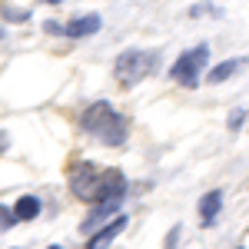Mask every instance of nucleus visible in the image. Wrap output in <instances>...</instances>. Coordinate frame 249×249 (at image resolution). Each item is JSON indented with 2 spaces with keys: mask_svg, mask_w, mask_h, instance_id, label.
<instances>
[{
  "mask_svg": "<svg viewBox=\"0 0 249 249\" xmlns=\"http://www.w3.org/2000/svg\"><path fill=\"white\" fill-rule=\"evenodd\" d=\"M246 67V60L236 57V60H223V63H216V67H210L206 70V83H226V80H232L239 70Z\"/></svg>",
  "mask_w": 249,
  "mask_h": 249,
  "instance_id": "nucleus-10",
  "label": "nucleus"
},
{
  "mask_svg": "<svg viewBox=\"0 0 249 249\" xmlns=\"http://www.w3.org/2000/svg\"><path fill=\"white\" fill-rule=\"evenodd\" d=\"M17 223V216H14V206H0V232H7L10 226Z\"/></svg>",
  "mask_w": 249,
  "mask_h": 249,
  "instance_id": "nucleus-11",
  "label": "nucleus"
},
{
  "mask_svg": "<svg viewBox=\"0 0 249 249\" xmlns=\"http://www.w3.org/2000/svg\"><path fill=\"white\" fill-rule=\"evenodd\" d=\"M96 183H100V166H93V163H80L70 170V193L83 203L96 199Z\"/></svg>",
  "mask_w": 249,
  "mask_h": 249,
  "instance_id": "nucleus-4",
  "label": "nucleus"
},
{
  "mask_svg": "<svg viewBox=\"0 0 249 249\" xmlns=\"http://www.w3.org/2000/svg\"><path fill=\"white\" fill-rule=\"evenodd\" d=\"M120 203H123V199H110V203H90V213H87V219L80 223V232H83V236H90V232H96L100 226H107L113 216H120Z\"/></svg>",
  "mask_w": 249,
  "mask_h": 249,
  "instance_id": "nucleus-7",
  "label": "nucleus"
},
{
  "mask_svg": "<svg viewBox=\"0 0 249 249\" xmlns=\"http://www.w3.org/2000/svg\"><path fill=\"white\" fill-rule=\"evenodd\" d=\"M223 203H226L223 190H210V193H203V196H199V203H196V213H199L203 226H213V223L219 219V213H223Z\"/></svg>",
  "mask_w": 249,
  "mask_h": 249,
  "instance_id": "nucleus-8",
  "label": "nucleus"
},
{
  "mask_svg": "<svg viewBox=\"0 0 249 249\" xmlns=\"http://www.w3.org/2000/svg\"><path fill=\"white\" fill-rule=\"evenodd\" d=\"M126 223H130V216L126 213H120V216H113L107 226H100L96 232H90V239L83 243V249H110L120 239V232L126 230Z\"/></svg>",
  "mask_w": 249,
  "mask_h": 249,
  "instance_id": "nucleus-5",
  "label": "nucleus"
},
{
  "mask_svg": "<svg viewBox=\"0 0 249 249\" xmlns=\"http://www.w3.org/2000/svg\"><path fill=\"white\" fill-rule=\"evenodd\" d=\"M0 146H3V140H0Z\"/></svg>",
  "mask_w": 249,
  "mask_h": 249,
  "instance_id": "nucleus-16",
  "label": "nucleus"
},
{
  "mask_svg": "<svg viewBox=\"0 0 249 249\" xmlns=\"http://www.w3.org/2000/svg\"><path fill=\"white\" fill-rule=\"evenodd\" d=\"M100 27H103V17L100 14H77V17L63 20V34L60 37L87 40V37H93V34H100Z\"/></svg>",
  "mask_w": 249,
  "mask_h": 249,
  "instance_id": "nucleus-6",
  "label": "nucleus"
},
{
  "mask_svg": "<svg viewBox=\"0 0 249 249\" xmlns=\"http://www.w3.org/2000/svg\"><path fill=\"white\" fill-rule=\"evenodd\" d=\"M80 130L87 136H93L96 143H103V146H123L126 143V133H130L126 120L116 113V107L110 100L87 103L83 113H80Z\"/></svg>",
  "mask_w": 249,
  "mask_h": 249,
  "instance_id": "nucleus-1",
  "label": "nucleus"
},
{
  "mask_svg": "<svg viewBox=\"0 0 249 249\" xmlns=\"http://www.w3.org/2000/svg\"><path fill=\"white\" fill-rule=\"evenodd\" d=\"M43 249H63V246H60V243H50V246H43Z\"/></svg>",
  "mask_w": 249,
  "mask_h": 249,
  "instance_id": "nucleus-14",
  "label": "nucleus"
},
{
  "mask_svg": "<svg viewBox=\"0 0 249 249\" xmlns=\"http://www.w3.org/2000/svg\"><path fill=\"white\" fill-rule=\"evenodd\" d=\"M43 3H63V0H43Z\"/></svg>",
  "mask_w": 249,
  "mask_h": 249,
  "instance_id": "nucleus-15",
  "label": "nucleus"
},
{
  "mask_svg": "<svg viewBox=\"0 0 249 249\" xmlns=\"http://www.w3.org/2000/svg\"><path fill=\"white\" fill-rule=\"evenodd\" d=\"M176 236H179V226L173 232H166V249H176Z\"/></svg>",
  "mask_w": 249,
  "mask_h": 249,
  "instance_id": "nucleus-13",
  "label": "nucleus"
},
{
  "mask_svg": "<svg viewBox=\"0 0 249 249\" xmlns=\"http://www.w3.org/2000/svg\"><path fill=\"white\" fill-rule=\"evenodd\" d=\"M206 63H210V43H196V47L183 50V53L170 63V80L176 87L193 90L199 80L206 77Z\"/></svg>",
  "mask_w": 249,
  "mask_h": 249,
  "instance_id": "nucleus-3",
  "label": "nucleus"
},
{
  "mask_svg": "<svg viewBox=\"0 0 249 249\" xmlns=\"http://www.w3.org/2000/svg\"><path fill=\"white\" fill-rule=\"evenodd\" d=\"M156 63H160V53L156 50H123L113 63V77L120 80V87H136L146 77L156 73Z\"/></svg>",
  "mask_w": 249,
  "mask_h": 249,
  "instance_id": "nucleus-2",
  "label": "nucleus"
},
{
  "mask_svg": "<svg viewBox=\"0 0 249 249\" xmlns=\"http://www.w3.org/2000/svg\"><path fill=\"white\" fill-rule=\"evenodd\" d=\"M40 213H43L40 196H34V193H23V196H17V203H14V216H17V223H30V219H37Z\"/></svg>",
  "mask_w": 249,
  "mask_h": 249,
  "instance_id": "nucleus-9",
  "label": "nucleus"
},
{
  "mask_svg": "<svg viewBox=\"0 0 249 249\" xmlns=\"http://www.w3.org/2000/svg\"><path fill=\"white\" fill-rule=\"evenodd\" d=\"M243 120H246V110H236V113L230 116V130H239V126H243Z\"/></svg>",
  "mask_w": 249,
  "mask_h": 249,
  "instance_id": "nucleus-12",
  "label": "nucleus"
}]
</instances>
